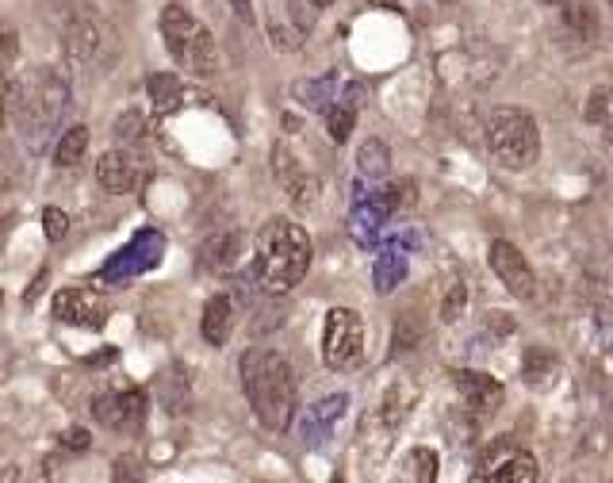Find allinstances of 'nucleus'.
Returning a JSON list of instances; mask_svg holds the SVG:
<instances>
[{
    "label": "nucleus",
    "instance_id": "nucleus-1",
    "mask_svg": "<svg viewBox=\"0 0 613 483\" xmlns=\"http://www.w3.org/2000/svg\"><path fill=\"white\" fill-rule=\"evenodd\" d=\"M238 368L257 422L272 433H284L296 414V373L288 357L277 349H246Z\"/></svg>",
    "mask_w": 613,
    "mask_h": 483
},
{
    "label": "nucleus",
    "instance_id": "nucleus-2",
    "mask_svg": "<svg viewBox=\"0 0 613 483\" xmlns=\"http://www.w3.org/2000/svg\"><path fill=\"white\" fill-rule=\"evenodd\" d=\"M315 246L306 231L292 219H272L257 234V250H253V277L265 288L269 296H284L306 277L311 269Z\"/></svg>",
    "mask_w": 613,
    "mask_h": 483
},
{
    "label": "nucleus",
    "instance_id": "nucleus-3",
    "mask_svg": "<svg viewBox=\"0 0 613 483\" xmlns=\"http://www.w3.org/2000/svg\"><path fill=\"white\" fill-rule=\"evenodd\" d=\"M161 43H165L169 58L192 77H215L219 73V46L215 35L207 31L184 5H165L161 8Z\"/></svg>",
    "mask_w": 613,
    "mask_h": 483
},
{
    "label": "nucleus",
    "instance_id": "nucleus-4",
    "mask_svg": "<svg viewBox=\"0 0 613 483\" xmlns=\"http://www.w3.org/2000/svg\"><path fill=\"white\" fill-rule=\"evenodd\" d=\"M487 150L503 169L522 173L533 169L541 157V131L537 119L522 108H495L487 116Z\"/></svg>",
    "mask_w": 613,
    "mask_h": 483
},
{
    "label": "nucleus",
    "instance_id": "nucleus-5",
    "mask_svg": "<svg viewBox=\"0 0 613 483\" xmlns=\"http://www.w3.org/2000/svg\"><path fill=\"white\" fill-rule=\"evenodd\" d=\"M15 116L27 127V135H51V127L61 119L70 104V80L58 70H31L20 85L12 89Z\"/></svg>",
    "mask_w": 613,
    "mask_h": 483
},
{
    "label": "nucleus",
    "instance_id": "nucleus-6",
    "mask_svg": "<svg viewBox=\"0 0 613 483\" xmlns=\"http://www.w3.org/2000/svg\"><path fill=\"white\" fill-rule=\"evenodd\" d=\"M322 361L334 373H349L364 361V318L353 308H330L322 322Z\"/></svg>",
    "mask_w": 613,
    "mask_h": 483
},
{
    "label": "nucleus",
    "instance_id": "nucleus-7",
    "mask_svg": "<svg viewBox=\"0 0 613 483\" xmlns=\"http://www.w3.org/2000/svg\"><path fill=\"white\" fill-rule=\"evenodd\" d=\"M146 411H150V399L142 388H127V392H108V395H96L92 399V418L108 430H119V433H135L146 422Z\"/></svg>",
    "mask_w": 613,
    "mask_h": 483
},
{
    "label": "nucleus",
    "instance_id": "nucleus-8",
    "mask_svg": "<svg viewBox=\"0 0 613 483\" xmlns=\"http://www.w3.org/2000/svg\"><path fill=\"white\" fill-rule=\"evenodd\" d=\"M487 261H491V272L498 277V284H506L510 296H518V299H533L537 296V272H533V265L525 261V253L514 246V242H503V238L491 242Z\"/></svg>",
    "mask_w": 613,
    "mask_h": 483
},
{
    "label": "nucleus",
    "instance_id": "nucleus-9",
    "mask_svg": "<svg viewBox=\"0 0 613 483\" xmlns=\"http://www.w3.org/2000/svg\"><path fill=\"white\" fill-rule=\"evenodd\" d=\"M51 311L58 322H66V327L96 330V327H104V318H108V303L96 288H61L51 303Z\"/></svg>",
    "mask_w": 613,
    "mask_h": 483
},
{
    "label": "nucleus",
    "instance_id": "nucleus-10",
    "mask_svg": "<svg viewBox=\"0 0 613 483\" xmlns=\"http://www.w3.org/2000/svg\"><path fill=\"white\" fill-rule=\"evenodd\" d=\"M111 39H116V31H111L108 24L92 20V15H77L66 31V51H70L73 62H80V66H96V62L108 58Z\"/></svg>",
    "mask_w": 613,
    "mask_h": 483
},
{
    "label": "nucleus",
    "instance_id": "nucleus-11",
    "mask_svg": "<svg viewBox=\"0 0 613 483\" xmlns=\"http://www.w3.org/2000/svg\"><path fill=\"white\" fill-rule=\"evenodd\" d=\"M311 27H315L311 0H296V5H284L269 15V39L277 51H299L303 39L311 35Z\"/></svg>",
    "mask_w": 613,
    "mask_h": 483
},
{
    "label": "nucleus",
    "instance_id": "nucleus-12",
    "mask_svg": "<svg viewBox=\"0 0 613 483\" xmlns=\"http://www.w3.org/2000/svg\"><path fill=\"white\" fill-rule=\"evenodd\" d=\"M272 173H277L280 188L288 192V200H292L299 212L315 207V200H318V176L306 173L299 161L288 154V147H277V150H272Z\"/></svg>",
    "mask_w": 613,
    "mask_h": 483
},
{
    "label": "nucleus",
    "instance_id": "nucleus-13",
    "mask_svg": "<svg viewBox=\"0 0 613 483\" xmlns=\"http://www.w3.org/2000/svg\"><path fill=\"white\" fill-rule=\"evenodd\" d=\"M138 176H142L138 157L127 154V150H104L100 161H96V185H100L104 192H111V196H127V192H135Z\"/></svg>",
    "mask_w": 613,
    "mask_h": 483
},
{
    "label": "nucleus",
    "instance_id": "nucleus-14",
    "mask_svg": "<svg viewBox=\"0 0 613 483\" xmlns=\"http://www.w3.org/2000/svg\"><path fill=\"white\" fill-rule=\"evenodd\" d=\"M541 476L537 460L522 453V449H498V453L487 457L479 479H495V483H533Z\"/></svg>",
    "mask_w": 613,
    "mask_h": 483
},
{
    "label": "nucleus",
    "instance_id": "nucleus-15",
    "mask_svg": "<svg viewBox=\"0 0 613 483\" xmlns=\"http://www.w3.org/2000/svg\"><path fill=\"white\" fill-rule=\"evenodd\" d=\"M457 392L476 414H495L498 407H503V399H506L503 384L483 376V373H457Z\"/></svg>",
    "mask_w": 613,
    "mask_h": 483
},
{
    "label": "nucleus",
    "instance_id": "nucleus-16",
    "mask_svg": "<svg viewBox=\"0 0 613 483\" xmlns=\"http://www.w3.org/2000/svg\"><path fill=\"white\" fill-rule=\"evenodd\" d=\"M234 330V303L231 296H212L200 315V334L207 346H227V337Z\"/></svg>",
    "mask_w": 613,
    "mask_h": 483
},
{
    "label": "nucleus",
    "instance_id": "nucleus-17",
    "mask_svg": "<svg viewBox=\"0 0 613 483\" xmlns=\"http://www.w3.org/2000/svg\"><path fill=\"white\" fill-rule=\"evenodd\" d=\"M560 15H563V27H568L571 39H579V43L599 39V15H594V8L587 5V0H563Z\"/></svg>",
    "mask_w": 613,
    "mask_h": 483
},
{
    "label": "nucleus",
    "instance_id": "nucleus-18",
    "mask_svg": "<svg viewBox=\"0 0 613 483\" xmlns=\"http://www.w3.org/2000/svg\"><path fill=\"white\" fill-rule=\"evenodd\" d=\"M402 280H407V253H402V250H380L376 265H373V284H376V292H380V296L395 292Z\"/></svg>",
    "mask_w": 613,
    "mask_h": 483
},
{
    "label": "nucleus",
    "instance_id": "nucleus-19",
    "mask_svg": "<svg viewBox=\"0 0 613 483\" xmlns=\"http://www.w3.org/2000/svg\"><path fill=\"white\" fill-rule=\"evenodd\" d=\"M89 138H92V131L85 123H77V127H70L66 135H61V142H58V150H54V166L58 169H73L80 157H85V150H89Z\"/></svg>",
    "mask_w": 613,
    "mask_h": 483
},
{
    "label": "nucleus",
    "instance_id": "nucleus-20",
    "mask_svg": "<svg viewBox=\"0 0 613 483\" xmlns=\"http://www.w3.org/2000/svg\"><path fill=\"white\" fill-rule=\"evenodd\" d=\"M410 402H414V392L407 388V384H395V388L387 392L383 402H380V422L387 430H399L402 422H407V414H410Z\"/></svg>",
    "mask_w": 613,
    "mask_h": 483
},
{
    "label": "nucleus",
    "instance_id": "nucleus-21",
    "mask_svg": "<svg viewBox=\"0 0 613 483\" xmlns=\"http://www.w3.org/2000/svg\"><path fill=\"white\" fill-rule=\"evenodd\" d=\"M150 100L154 108L165 116V111H176L184 100V85H181V77H173V73H157L150 77Z\"/></svg>",
    "mask_w": 613,
    "mask_h": 483
},
{
    "label": "nucleus",
    "instance_id": "nucleus-22",
    "mask_svg": "<svg viewBox=\"0 0 613 483\" xmlns=\"http://www.w3.org/2000/svg\"><path fill=\"white\" fill-rule=\"evenodd\" d=\"M357 169H361V176H368V181H376V176H383L387 169H391V150H387L380 138H368L357 150Z\"/></svg>",
    "mask_w": 613,
    "mask_h": 483
},
{
    "label": "nucleus",
    "instance_id": "nucleus-23",
    "mask_svg": "<svg viewBox=\"0 0 613 483\" xmlns=\"http://www.w3.org/2000/svg\"><path fill=\"white\" fill-rule=\"evenodd\" d=\"M583 119L587 123H599L606 127L613 119V80H602V85H594L583 100Z\"/></svg>",
    "mask_w": 613,
    "mask_h": 483
},
{
    "label": "nucleus",
    "instance_id": "nucleus-24",
    "mask_svg": "<svg viewBox=\"0 0 613 483\" xmlns=\"http://www.w3.org/2000/svg\"><path fill=\"white\" fill-rule=\"evenodd\" d=\"M238 253H241V234H222L215 242H207L203 246V261L212 269H234L238 265Z\"/></svg>",
    "mask_w": 613,
    "mask_h": 483
},
{
    "label": "nucleus",
    "instance_id": "nucleus-25",
    "mask_svg": "<svg viewBox=\"0 0 613 483\" xmlns=\"http://www.w3.org/2000/svg\"><path fill=\"white\" fill-rule=\"evenodd\" d=\"M353 123H357V108H353L349 100H337V104L326 108V131H330V138L337 142V147L353 135Z\"/></svg>",
    "mask_w": 613,
    "mask_h": 483
},
{
    "label": "nucleus",
    "instance_id": "nucleus-26",
    "mask_svg": "<svg viewBox=\"0 0 613 483\" xmlns=\"http://www.w3.org/2000/svg\"><path fill=\"white\" fill-rule=\"evenodd\" d=\"M380 196L387 204V212H410V207L418 204V181L402 176V181H391L387 188H380Z\"/></svg>",
    "mask_w": 613,
    "mask_h": 483
},
{
    "label": "nucleus",
    "instance_id": "nucleus-27",
    "mask_svg": "<svg viewBox=\"0 0 613 483\" xmlns=\"http://www.w3.org/2000/svg\"><path fill=\"white\" fill-rule=\"evenodd\" d=\"M402 469H407L402 476L429 483V479H438V453H433V449H426V445H418V449H410V453H407Z\"/></svg>",
    "mask_w": 613,
    "mask_h": 483
},
{
    "label": "nucleus",
    "instance_id": "nucleus-28",
    "mask_svg": "<svg viewBox=\"0 0 613 483\" xmlns=\"http://www.w3.org/2000/svg\"><path fill=\"white\" fill-rule=\"evenodd\" d=\"M522 368H525L529 384H537V388H541V384H548V376L556 380V357H552V353L544 357V349H541V346H533V349L525 353V365H522Z\"/></svg>",
    "mask_w": 613,
    "mask_h": 483
},
{
    "label": "nucleus",
    "instance_id": "nucleus-29",
    "mask_svg": "<svg viewBox=\"0 0 613 483\" xmlns=\"http://www.w3.org/2000/svg\"><path fill=\"white\" fill-rule=\"evenodd\" d=\"M345 407H349V399H345V395H330V399H322L318 407L311 411V426H303V433H311L315 426H322V433H326V426L334 422V418H342V414H345Z\"/></svg>",
    "mask_w": 613,
    "mask_h": 483
},
{
    "label": "nucleus",
    "instance_id": "nucleus-30",
    "mask_svg": "<svg viewBox=\"0 0 613 483\" xmlns=\"http://www.w3.org/2000/svg\"><path fill=\"white\" fill-rule=\"evenodd\" d=\"M464 308H467V288L457 280V284H448V292H445V299H441V322H457L460 315H464Z\"/></svg>",
    "mask_w": 613,
    "mask_h": 483
},
{
    "label": "nucleus",
    "instance_id": "nucleus-31",
    "mask_svg": "<svg viewBox=\"0 0 613 483\" xmlns=\"http://www.w3.org/2000/svg\"><path fill=\"white\" fill-rule=\"evenodd\" d=\"M116 135H119V142H142V138H146V116L127 111V116L116 123Z\"/></svg>",
    "mask_w": 613,
    "mask_h": 483
},
{
    "label": "nucleus",
    "instance_id": "nucleus-32",
    "mask_svg": "<svg viewBox=\"0 0 613 483\" xmlns=\"http://www.w3.org/2000/svg\"><path fill=\"white\" fill-rule=\"evenodd\" d=\"M42 231H46V238L51 242H61L70 234V215L61 212V207H46L42 212Z\"/></svg>",
    "mask_w": 613,
    "mask_h": 483
},
{
    "label": "nucleus",
    "instance_id": "nucleus-33",
    "mask_svg": "<svg viewBox=\"0 0 613 483\" xmlns=\"http://www.w3.org/2000/svg\"><path fill=\"white\" fill-rule=\"evenodd\" d=\"M15 58H20V35L15 31H0V77L15 70Z\"/></svg>",
    "mask_w": 613,
    "mask_h": 483
},
{
    "label": "nucleus",
    "instance_id": "nucleus-34",
    "mask_svg": "<svg viewBox=\"0 0 613 483\" xmlns=\"http://www.w3.org/2000/svg\"><path fill=\"white\" fill-rule=\"evenodd\" d=\"M296 92L299 96H311V108H326V100H330V92H334V77H322V80H311V85H296Z\"/></svg>",
    "mask_w": 613,
    "mask_h": 483
},
{
    "label": "nucleus",
    "instance_id": "nucleus-35",
    "mask_svg": "<svg viewBox=\"0 0 613 483\" xmlns=\"http://www.w3.org/2000/svg\"><path fill=\"white\" fill-rule=\"evenodd\" d=\"M66 449H89V430H66Z\"/></svg>",
    "mask_w": 613,
    "mask_h": 483
},
{
    "label": "nucleus",
    "instance_id": "nucleus-36",
    "mask_svg": "<svg viewBox=\"0 0 613 483\" xmlns=\"http://www.w3.org/2000/svg\"><path fill=\"white\" fill-rule=\"evenodd\" d=\"M227 5L234 8V15H238V20L253 24V5H250V0H227Z\"/></svg>",
    "mask_w": 613,
    "mask_h": 483
},
{
    "label": "nucleus",
    "instance_id": "nucleus-37",
    "mask_svg": "<svg viewBox=\"0 0 613 483\" xmlns=\"http://www.w3.org/2000/svg\"><path fill=\"white\" fill-rule=\"evenodd\" d=\"M8 96H12V89L0 80V131H5V123H8Z\"/></svg>",
    "mask_w": 613,
    "mask_h": 483
},
{
    "label": "nucleus",
    "instance_id": "nucleus-38",
    "mask_svg": "<svg viewBox=\"0 0 613 483\" xmlns=\"http://www.w3.org/2000/svg\"><path fill=\"white\" fill-rule=\"evenodd\" d=\"M131 476H138V472H135V460H131V457H123V460H119V469H116V479H131Z\"/></svg>",
    "mask_w": 613,
    "mask_h": 483
},
{
    "label": "nucleus",
    "instance_id": "nucleus-39",
    "mask_svg": "<svg viewBox=\"0 0 613 483\" xmlns=\"http://www.w3.org/2000/svg\"><path fill=\"white\" fill-rule=\"evenodd\" d=\"M311 5H315V8H330V5H334V0H311Z\"/></svg>",
    "mask_w": 613,
    "mask_h": 483
},
{
    "label": "nucleus",
    "instance_id": "nucleus-40",
    "mask_svg": "<svg viewBox=\"0 0 613 483\" xmlns=\"http://www.w3.org/2000/svg\"><path fill=\"white\" fill-rule=\"evenodd\" d=\"M541 5H556V8H560V5H563V0H541Z\"/></svg>",
    "mask_w": 613,
    "mask_h": 483
},
{
    "label": "nucleus",
    "instance_id": "nucleus-41",
    "mask_svg": "<svg viewBox=\"0 0 613 483\" xmlns=\"http://www.w3.org/2000/svg\"><path fill=\"white\" fill-rule=\"evenodd\" d=\"M441 5H453V0H441Z\"/></svg>",
    "mask_w": 613,
    "mask_h": 483
},
{
    "label": "nucleus",
    "instance_id": "nucleus-42",
    "mask_svg": "<svg viewBox=\"0 0 613 483\" xmlns=\"http://www.w3.org/2000/svg\"><path fill=\"white\" fill-rule=\"evenodd\" d=\"M609 8H613V0H609Z\"/></svg>",
    "mask_w": 613,
    "mask_h": 483
}]
</instances>
